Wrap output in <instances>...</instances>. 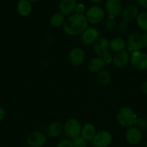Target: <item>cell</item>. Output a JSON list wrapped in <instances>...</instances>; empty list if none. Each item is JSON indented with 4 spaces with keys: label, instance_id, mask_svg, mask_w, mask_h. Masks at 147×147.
Returning <instances> with one entry per match:
<instances>
[{
    "label": "cell",
    "instance_id": "1",
    "mask_svg": "<svg viewBox=\"0 0 147 147\" xmlns=\"http://www.w3.org/2000/svg\"><path fill=\"white\" fill-rule=\"evenodd\" d=\"M88 24L89 22L84 14L74 13L65 20L63 29L68 35L78 36L81 35L87 28Z\"/></svg>",
    "mask_w": 147,
    "mask_h": 147
},
{
    "label": "cell",
    "instance_id": "2",
    "mask_svg": "<svg viewBox=\"0 0 147 147\" xmlns=\"http://www.w3.org/2000/svg\"><path fill=\"white\" fill-rule=\"evenodd\" d=\"M137 118V115L134 111L128 106H124L120 109L116 115L118 124L126 129L135 126Z\"/></svg>",
    "mask_w": 147,
    "mask_h": 147
},
{
    "label": "cell",
    "instance_id": "3",
    "mask_svg": "<svg viewBox=\"0 0 147 147\" xmlns=\"http://www.w3.org/2000/svg\"><path fill=\"white\" fill-rule=\"evenodd\" d=\"M82 123L76 119H69L63 125V133L66 138L74 139L81 135L82 131Z\"/></svg>",
    "mask_w": 147,
    "mask_h": 147
},
{
    "label": "cell",
    "instance_id": "4",
    "mask_svg": "<svg viewBox=\"0 0 147 147\" xmlns=\"http://www.w3.org/2000/svg\"><path fill=\"white\" fill-rule=\"evenodd\" d=\"M131 67L138 71H143L147 69V54L141 51L131 53L130 57Z\"/></svg>",
    "mask_w": 147,
    "mask_h": 147
},
{
    "label": "cell",
    "instance_id": "5",
    "mask_svg": "<svg viewBox=\"0 0 147 147\" xmlns=\"http://www.w3.org/2000/svg\"><path fill=\"white\" fill-rule=\"evenodd\" d=\"M112 140L110 132L107 130H101L96 133L92 140L94 147H108Z\"/></svg>",
    "mask_w": 147,
    "mask_h": 147
},
{
    "label": "cell",
    "instance_id": "6",
    "mask_svg": "<svg viewBox=\"0 0 147 147\" xmlns=\"http://www.w3.org/2000/svg\"><path fill=\"white\" fill-rule=\"evenodd\" d=\"M87 22L91 24H99L105 18V13L103 9L99 6H94L90 7L85 13Z\"/></svg>",
    "mask_w": 147,
    "mask_h": 147
},
{
    "label": "cell",
    "instance_id": "7",
    "mask_svg": "<svg viewBox=\"0 0 147 147\" xmlns=\"http://www.w3.org/2000/svg\"><path fill=\"white\" fill-rule=\"evenodd\" d=\"M68 59L71 65L75 67H79L84 63L86 55L83 49L76 47L70 50L68 55Z\"/></svg>",
    "mask_w": 147,
    "mask_h": 147
},
{
    "label": "cell",
    "instance_id": "8",
    "mask_svg": "<svg viewBox=\"0 0 147 147\" xmlns=\"http://www.w3.org/2000/svg\"><path fill=\"white\" fill-rule=\"evenodd\" d=\"M126 47L131 53L141 51L143 47V41L141 34L138 32H133L127 38Z\"/></svg>",
    "mask_w": 147,
    "mask_h": 147
},
{
    "label": "cell",
    "instance_id": "9",
    "mask_svg": "<svg viewBox=\"0 0 147 147\" xmlns=\"http://www.w3.org/2000/svg\"><path fill=\"white\" fill-rule=\"evenodd\" d=\"M99 37V32L96 28L92 27H88L81 34L82 43L86 46H91L94 45Z\"/></svg>",
    "mask_w": 147,
    "mask_h": 147
},
{
    "label": "cell",
    "instance_id": "10",
    "mask_svg": "<svg viewBox=\"0 0 147 147\" xmlns=\"http://www.w3.org/2000/svg\"><path fill=\"white\" fill-rule=\"evenodd\" d=\"M125 139L129 144L135 146L142 140V131L135 126L128 128L125 134Z\"/></svg>",
    "mask_w": 147,
    "mask_h": 147
},
{
    "label": "cell",
    "instance_id": "11",
    "mask_svg": "<svg viewBox=\"0 0 147 147\" xmlns=\"http://www.w3.org/2000/svg\"><path fill=\"white\" fill-rule=\"evenodd\" d=\"M93 50L98 57H102L105 55L108 54L110 50V40L106 37H99L93 45Z\"/></svg>",
    "mask_w": 147,
    "mask_h": 147
},
{
    "label": "cell",
    "instance_id": "12",
    "mask_svg": "<svg viewBox=\"0 0 147 147\" xmlns=\"http://www.w3.org/2000/svg\"><path fill=\"white\" fill-rule=\"evenodd\" d=\"M47 138L41 131H34L27 138V144L30 147H43L46 144Z\"/></svg>",
    "mask_w": 147,
    "mask_h": 147
},
{
    "label": "cell",
    "instance_id": "13",
    "mask_svg": "<svg viewBox=\"0 0 147 147\" xmlns=\"http://www.w3.org/2000/svg\"><path fill=\"white\" fill-rule=\"evenodd\" d=\"M105 10L109 17H115L122 11V3L121 0H107Z\"/></svg>",
    "mask_w": 147,
    "mask_h": 147
},
{
    "label": "cell",
    "instance_id": "14",
    "mask_svg": "<svg viewBox=\"0 0 147 147\" xmlns=\"http://www.w3.org/2000/svg\"><path fill=\"white\" fill-rule=\"evenodd\" d=\"M130 57L127 51H123L116 53L112 58V65L117 68H122L125 67L128 63H130Z\"/></svg>",
    "mask_w": 147,
    "mask_h": 147
},
{
    "label": "cell",
    "instance_id": "15",
    "mask_svg": "<svg viewBox=\"0 0 147 147\" xmlns=\"http://www.w3.org/2000/svg\"><path fill=\"white\" fill-rule=\"evenodd\" d=\"M77 6L76 0H61L59 2V10L63 15L70 16L74 14Z\"/></svg>",
    "mask_w": 147,
    "mask_h": 147
},
{
    "label": "cell",
    "instance_id": "16",
    "mask_svg": "<svg viewBox=\"0 0 147 147\" xmlns=\"http://www.w3.org/2000/svg\"><path fill=\"white\" fill-rule=\"evenodd\" d=\"M105 63L102 57H95L91 59L87 64V70L90 73H99L103 70Z\"/></svg>",
    "mask_w": 147,
    "mask_h": 147
},
{
    "label": "cell",
    "instance_id": "17",
    "mask_svg": "<svg viewBox=\"0 0 147 147\" xmlns=\"http://www.w3.org/2000/svg\"><path fill=\"white\" fill-rule=\"evenodd\" d=\"M63 132V125L57 121L49 123L46 129V134L50 138L59 137L62 134Z\"/></svg>",
    "mask_w": 147,
    "mask_h": 147
},
{
    "label": "cell",
    "instance_id": "18",
    "mask_svg": "<svg viewBox=\"0 0 147 147\" xmlns=\"http://www.w3.org/2000/svg\"><path fill=\"white\" fill-rule=\"evenodd\" d=\"M138 14L139 13H138V7L133 4H130L122 9V20L129 22L130 21H132V20L136 19Z\"/></svg>",
    "mask_w": 147,
    "mask_h": 147
},
{
    "label": "cell",
    "instance_id": "19",
    "mask_svg": "<svg viewBox=\"0 0 147 147\" xmlns=\"http://www.w3.org/2000/svg\"><path fill=\"white\" fill-rule=\"evenodd\" d=\"M17 10L20 16L27 17L33 11V5L28 0H20L17 4Z\"/></svg>",
    "mask_w": 147,
    "mask_h": 147
},
{
    "label": "cell",
    "instance_id": "20",
    "mask_svg": "<svg viewBox=\"0 0 147 147\" xmlns=\"http://www.w3.org/2000/svg\"><path fill=\"white\" fill-rule=\"evenodd\" d=\"M96 133L97 130L95 125L91 123H86L84 126H82L80 136L86 139L87 142H89V141L92 140Z\"/></svg>",
    "mask_w": 147,
    "mask_h": 147
},
{
    "label": "cell",
    "instance_id": "21",
    "mask_svg": "<svg viewBox=\"0 0 147 147\" xmlns=\"http://www.w3.org/2000/svg\"><path fill=\"white\" fill-rule=\"evenodd\" d=\"M110 50H112V51L115 53H119L125 50L126 42L121 37H115L110 40Z\"/></svg>",
    "mask_w": 147,
    "mask_h": 147
},
{
    "label": "cell",
    "instance_id": "22",
    "mask_svg": "<svg viewBox=\"0 0 147 147\" xmlns=\"http://www.w3.org/2000/svg\"><path fill=\"white\" fill-rule=\"evenodd\" d=\"M111 75L107 70H101L97 76V82L101 86H106L110 83Z\"/></svg>",
    "mask_w": 147,
    "mask_h": 147
},
{
    "label": "cell",
    "instance_id": "23",
    "mask_svg": "<svg viewBox=\"0 0 147 147\" xmlns=\"http://www.w3.org/2000/svg\"><path fill=\"white\" fill-rule=\"evenodd\" d=\"M65 15H63L61 12L59 11L50 17V22L53 27H61L63 25L65 22Z\"/></svg>",
    "mask_w": 147,
    "mask_h": 147
},
{
    "label": "cell",
    "instance_id": "24",
    "mask_svg": "<svg viewBox=\"0 0 147 147\" xmlns=\"http://www.w3.org/2000/svg\"><path fill=\"white\" fill-rule=\"evenodd\" d=\"M136 23L141 30L147 32V11H143L138 14L136 18Z\"/></svg>",
    "mask_w": 147,
    "mask_h": 147
},
{
    "label": "cell",
    "instance_id": "25",
    "mask_svg": "<svg viewBox=\"0 0 147 147\" xmlns=\"http://www.w3.org/2000/svg\"><path fill=\"white\" fill-rule=\"evenodd\" d=\"M118 22H117L115 17H108L105 22V30L108 32H112L117 28Z\"/></svg>",
    "mask_w": 147,
    "mask_h": 147
},
{
    "label": "cell",
    "instance_id": "26",
    "mask_svg": "<svg viewBox=\"0 0 147 147\" xmlns=\"http://www.w3.org/2000/svg\"><path fill=\"white\" fill-rule=\"evenodd\" d=\"M74 147H87L88 142L82 136H79L75 139H72Z\"/></svg>",
    "mask_w": 147,
    "mask_h": 147
},
{
    "label": "cell",
    "instance_id": "27",
    "mask_svg": "<svg viewBox=\"0 0 147 147\" xmlns=\"http://www.w3.org/2000/svg\"><path fill=\"white\" fill-rule=\"evenodd\" d=\"M135 126L141 131L147 130V119L144 118H137Z\"/></svg>",
    "mask_w": 147,
    "mask_h": 147
},
{
    "label": "cell",
    "instance_id": "28",
    "mask_svg": "<svg viewBox=\"0 0 147 147\" xmlns=\"http://www.w3.org/2000/svg\"><path fill=\"white\" fill-rule=\"evenodd\" d=\"M129 28V24H128V22L125 21V20H122L120 22L118 23V25H117V30H118V32H125L128 30Z\"/></svg>",
    "mask_w": 147,
    "mask_h": 147
},
{
    "label": "cell",
    "instance_id": "29",
    "mask_svg": "<svg viewBox=\"0 0 147 147\" xmlns=\"http://www.w3.org/2000/svg\"><path fill=\"white\" fill-rule=\"evenodd\" d=\"M56 147H74L72 140L68 138L61 139L58 142Z\"/></svg>",
    "mask_w": 147,
    "mask_h": 147
},
{
    "label": "cell",
    "instance_id": "30",
    "mask_svg": "<svg viewBox=\"0 0 147 147\" xmlns=\"http://www.w3.org/2000/svg\"><path fill=\"white\" fill-rule=\"evenodd\" d=\"M85 12V6L83 4H77L76 8V13L80 14H84Z\"/></svg>",
    "mask_w": 147,
    "mask_h": 147
},
{
    "label": "cell",
    "instance_id": "31",
    "mask_svg": "<svg viewBox=\"0 0 147 147\" xmlns=\"http://www.w3.org/2000/svg\"><path fill=\"white\" fill-rule=\"evenodd\" d=\"M102 59H103L104 61H105V64H110V63H112V58H113V57L111 55L110 53H108V54L102 56Z\"/></svg>",
    "mask_w": 147,
    "mask_h": 147
},
{
    "label": "cell",
    "instance_id": "32",
    "mask_svg": "<svg viewBox=\"0 0 147 147\" xmlns=\"http://www.w3.org/2000/svg\"><path fill=\"white\" fill-rule=\"evenodd\" d=\"M143 41V47L147 48V32H144L143 34H141Z\"/></svg>",
    "mask_w": 147,
    "mask_h": 147
},
{
    "label": "cell",
    "instance_id": "33",
    "mask_svg": "<svg viewBox=\"0 0 147 147\" xmlns=\"http://www.w3.org/2000/svg\"><path fill=\"white\" fill-rule=\"evenodd\" d=\"M141 90L143 93L147 95V80L143 82L141 86Z\"/></svg>",
    "mask_w": 147,
    "mask_h": 147
},
{
    "label": "cell",
    "instance_id": "34",
    "mask_svg": "<svg viewBox=\"0 0 147 147\" xmlns=\"http://www.w3.org/2000/svg\"><path fill=\"white\" fill-rule=\"evenodd\" d=\"M6 117V111L4 109L0 106V122L2 121Z\"/></svg>",
    "mask_w": 147,
    "mask_h": 147
},
{
    "label": "cell",
    "instance_id": "35",
    "mask_svg": "<svg viewBox=\"0 0 147 147\" xmlns=\"http://www.w3.org/2000/svg\"><path fill=\"white\" fill-rule=\"evenodd\" d=\"M135 1H137V2L141 7H144V8H147V0H135Z\"/></svg>",
    "mask_w": 147,
    "mask_h": 147
},
{
    "label": "cell",
    "instance_id": "36",
    "mask_svg": "<svg viewBox=\"0 0 147 147\" xmlns=\"http://www.w3.org/2000/svg\"><path fill=\"white\" fill-rule=\"evenodd\" d=\"M89 1L92 3H95V4H98V3L101 2L102 0H89Z\"/></svg>",
    "mask_w": 147,
    "mask_h": 147
},
{
    "label": "cell",
    "instance_id": "37",
    "mask_svg": "<svg viewBox=\"0 0 147 147\" xmlns=\"http://www.w3.org/2000/svg\"><path fill=\"white\" fill-rule=\"evenodd\" d=\"M28 1H30V2H37V1H40V0H28Z\"/></svg>",
    "mask_w": 147,
    "mask_h": 147
},
{
    "label": "cell",
    "instance_id": "38",
    "mask_svg": "<svg viewBox=\"0 0 147 147\" xmlns=\"http://www.w3.org/2000/svg\"><path fill=\"white\" fill-rule=\"evenodd\" d=\"M145 147H147V142H146V146Z\"/></svg>",
    "mask_w": 147,
    "mask_h": 147
}]
</instances>
